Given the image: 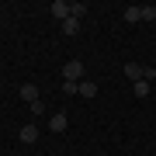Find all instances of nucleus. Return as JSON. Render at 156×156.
<instances>
[{"mask_svg": "<svg viewBox=\"0 0 156 156\" xmlns=\"http://www.w3.org/2000/svg\"><path fill=\"white\" fill-rule=\"evenodd\" d=\"M62 76L73 80V83H80V80H83V62H80V59H69L66 66H62Z\"/></svg>", "mask_w": 156, "mask_h": 156, "instance_id": "nucleus-1", "label": "nucleus"}, {"mask_svg": "<svg viewBox=\"0 0 156 156\" xmlns=\"http://www.w3.org/2000/svg\"><path fill=\"white\" fill-rule=\"evenodd\" d=\"M49 11H52V17H59V21H69V17H73V14H69V4H66V0H56V4L49 7Z\"/></svg>", "mask_w": 156, "mask_h": 156, "instance_id": "nucleus-2", "label": "nucleus"}, {"mask_svg": "<svg viewBox=\"0 0 156 156\" xmlns=\"http://www.w3.org/2000/svg\"><path fill=\"white\" fill-rule=\"evenodd\" d=\"M66 125H69V118L62 115V111H56V115L49 118V128H52V132H66Z\"/></svg>", "mask_w": 156, "mask_h": 156, "instance_id": "nucleus-3", "label": "nucleus"}, {"mask_svg": "<svg viewBox=\"0 0 156 156\" xmlns=\"http://www.w3.org/2000/svg\"><path fill=\"white\" fill-rule=\"evenodd\" d=\"M142 73H146V66H139V62H128V66H125V76L132 80V83H139Z\"/></svg>", "mask_w": 156, "mask_h": 156, "instance_id": "nucleus-4", "label": "nucleus"}, {"mask_svg": "<svg viewBox=\"0 0 156 156\" xmlns=\"http://www.w3.org/2000/svg\"><path fill=\"white\" fill-rule=\"evenodd\" d=\"M21 142H24V146L38 142V125H24V128H21Z\"/></svg>", "mask_w": 156, "mask_h": 156, "instance_id": "nucleus-5", "label": "nucleus"}, {"mask_svg": "<svg viewBox=\"0 0 156 156\" xmlns=\"http://www.w3.org/2000/svg\"><path fill=\"white\" fill-rule=\"evenodd\" d=\"M17 94H21V101H28V104H35V101H38V87H35V83H24L21 90H17Z\"/></svg>", "mask_w": 156, "mask_h": 156, "instance_id": "nucleus-6", "label": "nucleus"}, {"mask_svg": "<svg viewBox=\"0 0 156 156\" xmlns=\"http://www.w3.org/2000/svg\"><path fill=\"white\" fill-rule=\"evenodd\" d=\"M80 97H97V83L94 80H80Z\"/></svg>", "mask_w": 156, "mask_h": 156, "instance_id": "nucleus-7", "label": "nucleus"}, {"mask_svg": "<svg viewBox=\"0 0 156 156\" xmlns=\"http://www.w3.org/2000/svg\"><path fill=\"white\" fill-rule=\"evenodd\" d=\"M125 21H128V24L142 21V7H125Z\"/></svg>", "mask_w": 156, "mask_h": 156, "instance_id": "nucleus-8", "label": "nucleus"}, {"mask_svg": "<svg viewBox=\"0 0 156 156\" xmlns=\"http://www.w3.org/2000/svg\"><path fill=\"white\" fill-rule=\"evenodd\" d=\"M132 94H135V97H149V80H139V83H132Z\"/></svg>", "mask_w": 156, "mask_h": 156, "instance_id": "nucleus-9", "label": "nucleus"}, {"mask_svg": "<svg viewBox=\"0 0 156 156\" xmlns=\"http://www.w3.org/2000/svg\"><path fill=\"white\" fill-rule=\"evenodd\" d=\"M62 31H66V35H76V31H80V21H76V17H69V21H62Z\"/></svg>", "mask_w": 156, "mask_h": 156, "instance_id": "nucleus-10", "label": "nucleus"}, {"mask_svg": "<svg viewBox=\"0 0 156 156\" xmlns=\"http://www.w3.org/2000/svg\"><path fill=\"white\" fill-rule=\"evenodd\" d=\"M69 14H73V17H76V21H80V17L87 14V4H69Z\"/></svg>", "mask_w": 156, "mask_h": 156, "instance_id": "nucleus-11", "label": "nucleus"}, {"mask_svg": "<svg viewBox=\"0 0 156 156\" xmlns=\"http://www.w3.org/2000/svg\"><path fill=\"white\" fill-rule=\"evenodd\" d=\"M62 94H80V83H73V80H62Z\"/></svg>", "mask_w": 156, "mask_h": 156, "instance_id": "nucleus-12", "label": "nucleus"}, {"mask_svg": "<svg viewBox=\"0 0 156 156\" xmlns=\"http://www.w3.org/2000/svg\"><path fill=\"white\" fill-rule=\"evenodd\" d=\"M142 21H156V7H142Z\"/></svg>", "mask_w": 156, "mask_h": 156, "instance_id": "nucleus-13", "label": "nucleus"}, {"mask_svg": "<svg viewBox=\"0 0 156 156\" xmlns=\"http://www.w3.org/2000/svg\"><path fill=\"white\" fill-rule=\"evenodd\" d=\"M153 24H156V21H153Z\"/></svg>", "mask_w": 156, "mask_h": 156, "instance_id": "nucleus-14", "label": "nucleus"}]
</instances>
